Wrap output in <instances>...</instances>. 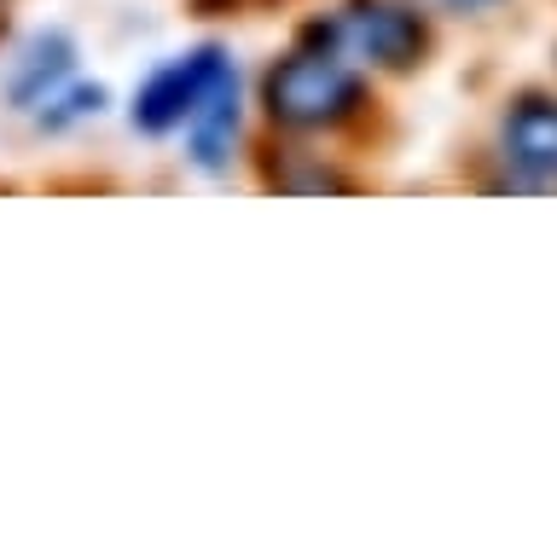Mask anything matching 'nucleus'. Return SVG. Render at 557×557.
Returning a JSON list of instances; mask_svg holds the SVG:
<instances>
[{"mask_svg":"<svg viewBox=\"0 0 557 557\" xmlns=\"http://www.w3.org/2000/svg\"><path fill=\"white\" fill-rule=\"evenodd\" d=\"M226 76H233V64H226L221 47H198V52H186V59H169L163 70H151V82L134 94V128H146V134L181 128Z\"/></svg>","mask_w":557,"mask_h":557,"instance_id":"nucleus-3","label":"nucleus"},{"mask_svg":"<svg viewBox=\"0 0 557 557\" xmlns=\"http://www.w3.org/2000/svg\"><path fill=\"white\" fill-rule=\"evenodd\" d=\"M261 99H268V116L285 128H337L360 111V76L337 47H302L268 70Z\"/></svg>","mask_w":557,"mask_h":557,"instance_id":"nucleus-1","label":"nucleus"},{"mask_svg":"<svg viewBox=\"0 0 557 557\" xmlns=\"http://www.w3.org/2000/svg\"><path fill=\"white\" fill-rule=\"evenodd\" d=\"M70 70H76V47H70L64 35H35L7 70V99L17 104V111H35L52 87L70 82Z\"/></svg>","mask_w":557,"mask_h":557,"instance_id":"nucleus-5","label":"nucleus"},{"mask_svg":"<svg viewBox=\"0 0 557 557\" xmlns=\"http://www.w3.org/2000/svg\"><path fill=\"white\" fill-rule=\"evenodd\" d=\"M325 47H337L348 64H377V70H407L424 52V24L407 7L389 0H355L348 12L331 17Z\"/></svg>","mask_w":557,"mask_h":557,"instance_id":"nucleus-2","label":"nucleus"},{"mask_svg":"<svg viewBox=\"0 0 557 557\" xmlns=\"http://www.w3.org/2000/svg\"><path fill=\"white\" fill-rule=\"evenodd\" d=\"M186 139H191V163H203V169H221L226 157H233V139H238V76H226L215 94L186 116Z\"/></svg>","mask_w":557,"mask_h":557,"instance_id":"nucleus-6","label":"nucleus"},{"mask_svg":"<svg viewBox=\"0 0 557 557\" xmlns=\"http://www.w3.org/2000/svg\"><path fill=\"white\" fill-rule=\"evenodd\" d=\"M499 157L529 181H557V99H517L499 122Z\"/></svg>","mask_w":557,"mask_h":557,"instance_id":"nucleus-4","label":"nucleus"},{"mask_svg":"<svg viewBox=\"0 0 557 557\" xmlns=\"http://www.w3.org/2000/svg\"><path fill=\"white\" fill-rule=\"evenodd\" d=\"M435 12H453V17H465V12H487V7H499V0H430Z\"/></svg>","mask_w":557,"mask_h":557,"instance_id":"nucleus-8","label":"nucleus"},{"mask_svg":"<svg viewBox=\"0 0 557 557\" xmlns=\"http://www.w3.org/2000/svg\"><path fill=\"white\" fill-rule=\"evenodd\" d=\"M99 104H104V87H87V82H64V87H52V94L35 104V122L41 128H70V122H82V116H99Z\"/></svg>","mask_w":557,"mask_h":557,"instance_id":"nucleus-7","label":"nucleus"}]
</instances>
